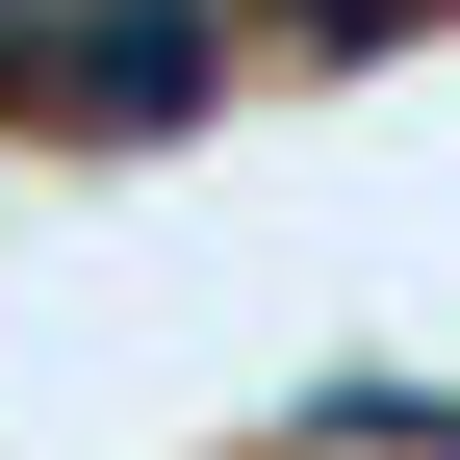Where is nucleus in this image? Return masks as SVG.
Masks as SVG:
<instances>
[{
	"mask_svg": "<svg viewBox=\"0 0 460 460\" xmlns=\"http://www.w3.org/2000/svg\"><path fill=\"white\" fill-rule=\"evenodd\" d=\"M0 77L128 128V102H180V77H205V0H0Z\"/></svg>",
	"mask_w": 460,
	"mask_h": 460,
	"instance_id": "f257e3e1",
	"label": "nucleus"
}]
</instances>
